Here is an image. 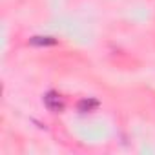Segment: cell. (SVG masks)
I'll list each match as a JSON object with an SVG mask.
<instances>
[{
    "mask_svg": "<svg viewBox=\"0 0 155 155\" xmlns=\"http://www.w3.org/2000/svg\"><path fill=\"white\" fill-rule=\"evenodd\" d=\"M44 102H46V106H48L51 111H60V110L64 108V102H62L60 95H57V93H53V91L44 97Z\"/></svg>",
    "mask_w": 155,
    "mask_h": 155,
    "instance_id": "6da1fadb",
    "label": "cell"
},
{
    "mask_svg": "<svg viewBox=\"0 0 155 155\" xmlns=\"http://www.w3.org/2000/svg\"><path fill=\"white\" fill-rule=\"evenodd\" d=\"M79 108H81L82 111H90V110L97 108V101H82V102L79 104Z\"/></svg>",
    "mask_w": 155,
    "mask_h": 155,
    "instance_id": "7a4b0ae2",
    "label": "cell"
}]
</instances>
